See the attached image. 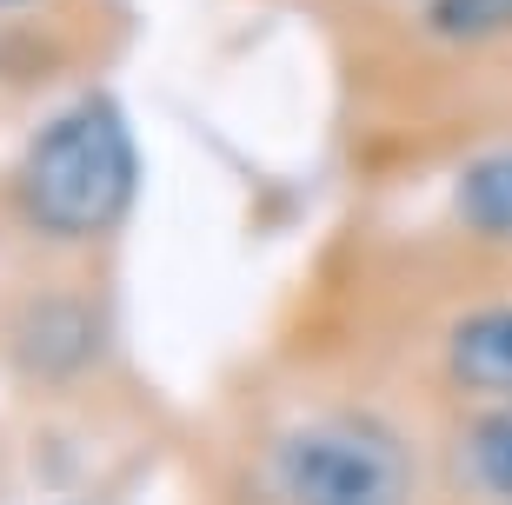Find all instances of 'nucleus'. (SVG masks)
I'll return each mask as SVG.
<instances>
[{
  "mask_svg": "<svg viewBox=\"0 0 512 505\" xmlns=\"http://www.w3.org/2000/svg\"><path fill=\"white\" fill-rule=\"evenodd\" d=\"M426 20L446 40H493V34H512V0H433Z\"/></svg>",
  "mask_w": 512,
  "mask_h": 505,
  "instance_id": "nucleus-6",
  "label": "nucleus"
},
{
  "mask_svg": "<svg viewBox=\"0 0 512 505\" xmlns=\"http://www.w3.org/2000/svg\"><path fill=\"white\" fill-rule=\"evenodd\" d=\"M453 200H459V220H466V226L512 240V153H486V160H473Z\"/></svg>",
  "mask_w": 512,
  "mask_h": 505,
  "instance_id": "nucleus-5",
  "label": "nucleus"
},
{
  "mask_svg": "<svg viewBox=\"0 0 512 505\" xmlns=\"http://www.w3.org/2000/svg\"><path fill=\"white\" fill-rule=\"evenodd\" d=\"M446 373L473 393L512 399V306H479L446 333Z\"/></svg>",
  "mask_w": 512,
  "mask_h": 505,
  "instance_id": "nucleus-3",
  "label": "nucleus"
},
{
  "mask_svg": "<svg viewBox=\"0 0 512 505\" xmlns=\"http://www.w3.org/2000/svg\"><path fill=\"white\" fill-rule=\"evenodd\" d=\"M273 486L286 505H406L413 459L380 419L333 412L293 426L273 446Z\"/></svg>",
  "mask_w": 512,
  "mask_h": 505,
  "instance_id": "nucleus-2",
  "label": "nucleus"
},
{
  "mask_svg": "<svg viewBox=\"0 0 512 505\" xmlns=\"http://www.w3.org/2000/svg\"><path fill=\"white\" fill-rule=\"evenodd\" d=\"M459 479L486 499H512V406L486 412L459 439Z\"/></svg>",
  "mask_w": 512,
  "mask_h": 505,
  "instance_id": "nucleus-4",
  "label": "nucleus"
},
{
  "mask_svg": "<svg viewBox=\"0 0 512 505\" xmlns=\"http://www.w3.org/2000/svg\"><path fill=\"white\" fill-rule=\"evenodd\" d=\"M133 173H140V153H133L127 113L107 94H87L27 140L14 193L34 233H47V240H94V233H107L127 213Z\"/></svg>",
  "mask_w": 512,
  "mask_h": 505,
  "instance_id": "nucleus-1",
  "label": "nucleus"
},
{
  "mask_svg": "<svg viewBox=\"0 0 512 505\" xmlns=\"http://www.w3.org/2000/svg\"><path fill=\"white\" fill-rule=\"evenodd\" d=\"M0 7H20V0H0Z\"/></svg>",
  "mask_w": 512,
  "mask_h": 505,
  "instance_id": "nucleus-7",
  "label": "nucleus"
}]
</instances>
